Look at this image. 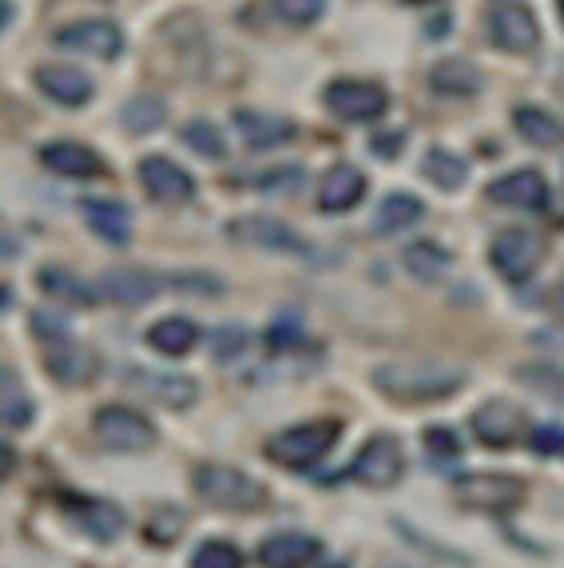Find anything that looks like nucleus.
<instances>
[{"mask_svg": "<svg viewBox=\"0 0 564 568\" xmlns=\"http://www.w3.org/2000/svg\"><path fill=\"white\" fill-rule=\"evenodd\" d=\"M374 386L402 406H433L465 386V369L450 362H386L374 369Z\"/></svg>", "mask_w": 564, "mask_h": 568, "instance_id": "1", "label": "nucleus"}, {"mask_svg": "<svg viewBox=\"0 0 564 568\" xmlns=\"http://www.w3.org/2000/svg\"><path fill=\"white\" fill-rule=\"evenodd\" d=\"M191 485H195L199 501L223 513H259L271 505V489H266L263 481H254L251 474H243V469L223 465V462L199 465Z\"/></svg>", "mask_w": 564, "mask_h": 568, "instance_id": "2", "label": "nucleus"}, {"mask_svg": "<svg viewBox=\"0 0 564 568\" xmlns=\"http://www.w3.org/2000/svg\"><path fill=\"white\" fill-rule=\"evenodd\" d=\"M342 417H322V422H302V426L279 429V434L266 442V457L274 465H286V469H311L314 462L339 446L342 437Z\"/></svg>", "mask_w": 564, "mask_h": 568, "instance_id": "3", "label": "nucleus"}, {"mask_svg": "<svg viewBox=\"0 0 564 568\" xmlns=\"http://www.w3.org/2000/svg\"><path fill=\"white\" fill-rule=\"evenodd\" d=\"M453 501L485 517H508L525 505V481L513 474H465L453 481Z\"/></svg>", "mask_w": 564, "mask_h": 568, "instance_id": "4", "label": "nucleus"}, {"mask_svg": "<svg viewBox=\"0 0 564 568\" xmlns=\"http://www.w3.org/2000/svg\"><path fill=\"white\" fill-rule=\"evenodd\" d=\"M92 429L115 454H143V449H151L160 442V429L132 406H100L92 417Z\"/></svg>", "mask_w": 564, "mask_h": 568, "instance_id": "5", "label": "nucleus"}, {"mask_svg": "<svg viewBox=\"0 0 564 568\" xmlns=\"http://www.w3.org/2000/svg\"><path fill=\"white\" fill-rule=\"evenodd\" d=\"M350 481L366 485V489H394L405 477V449L394 434L370 437L362 454L354 457V465L346 469Z\"/></svg>", "mask_w": 564, "mask_h": 568, "instance_id": "6", "label": "nucleus"}, {"mask_svg": "<svg viewBox=\"0 0 564 568\" xmlns=\"http://www.w3.org/2000/svg\"><path fill=\"white\" fill-rule=\"evenodd\" d=\"M490 258H493V271H497L501 278L521 286L536 275V266H541V258H545V239L528 227H508L493 239Z\"/></svg>", "mask_w": 564, "mask_h": 568, "instance_id": "7", "label": "nucleus"}, {"mask_svg": "<svg viewBox=\"0 0 564 568\" xmlns=\"http://www.w3.org/2000/svg\"><path fill=\"white\" fill-rule=\"evenodd\" d=\"M57 501H60V509H64L68 521L84 532V537L100 540V545H112V540L123 532V525H128V517H123L120 505L100 501V497H84V493H60Z\"/></svg>", "mask_w": 564, "mask_h": 568, "instance_id": "8", "label": "nucleus"}, {"mask_svg": "<svg viewBox=\"0 0 564 568\" xmlns=\"http://www.w3.org/2000/svg\"><path fill=\"white\" fill-rule=\"evenodd\" d=\"M226 235L235 239V243H243V246H254V251H282V255H302V258L314 255V246L306 243V239L294 235L286 223H279V219H266V215L231 219Z\"/></svg>", "mask_w": 564, "mask_h": 568, "instance_id": "9", "label": "nucleus"}, {"mask_svg": "<svg viewBox=\"0 0 564 568\" xmlns=\"http://www.w3.org/2000/svg\"><path fill=\"white\" fill-rule=\"evenodd\" d=\"M326 108L339 120L350 123H370L377 115H386L390 95L382 84H370V80H334L326 88Z\"/></svg>", "mask_w": 564, "mask_h": 568, "instance_id": "10", "label": "nucleus"}, {"mask_svg": "<svg viewBox=\"0 0 564 568\" xmlns=\"http://www.w3.org/2000/svg\"><path fill=\"white\" fill-rule=\"evenodd\" d=\"M525 409L513 406L508 398H490L485 406L473 414V434L481 446L490 449H513L525 434Z\"/></svg>", "mask_w": 564, "mask_h": 568, "instance_id": "11", "label": "nucleus"}, {"mask_svg": "<svg viewBox=\"0 0 564 568\" xmlns=\"http://www.w3.org/2000/svg\"><path fill=\"white\" fill-rule=\"evenodd\" d=\"M57 48L88 52L95 60H115L123 52V32L112 20H75L57 32Z\"/></svg>", "mask_w": 564, "mask_h": 568, "instance_id": "12", "label": "nucleus"}, {"mask_svg": "<svg viewBox=\"0 0 564 568\" xmlns=\"http://www.w3.org/2000/svg\"><path fill=\"white\" fill-rule=\"evenodd\" d=\"M160 286H168V278L151 275V271H140V266H120V271H108L100 283L92 286L95 298H108V303L120 306H148Z\"/></svg>", "mask_w": 564, "mask_h": 568, "instance_id": "13", "label": "nucleus"}, {"mask_svg": "<svg viewBox=\"0 0 564 568\" xmlns=\"http://www.w3.org/2000/svg\"><path fill=\"white\" fill-rule=\"evenodd\" d=\"M132 389L143 398L160 402L163 409H191L199 402V382L188 374H155V369H128Z\"/></svg>", "mask_w": 564, "mask_h": 568, "instance_id": "14", "label": "nucleus"}, {"mask_svg": "<svg viewBox=\"0 0 564 568\" xmlns=\"http://www.w3.org/2000/svg\"><path fill=\"white\" fill-rule=\"evenodd\" d=\"M493 203L501 207H521V211H545L548 207V183L541 171L525 168V171H508L501 180H493L485 187Z\"/></svg>", "mask_w": 564, "mask_h": 568, "instance_id": "15", "label": "nucleus"}, {"mask_svg": "<svg viewBox=\"0 0 564 568\" xmlns=\"http://www.w3.org/2000/svg\"><path fill=\"white\" fill-rule=\"evenodd\" d=\"M319 557H322V540L299 529L274 532V537H266L263 545H259L263 568H311V565H319Z\"/></svg>", "mask_w": 564, "mask_h": 568, "instance_id": "16", "label": "nucleus"}, {"mask_svg": "<svg viewBox=\"0 0 564 568\" xmlns=\"http://www.w3.org/2000/svg\"><path fill=\"white\" fill-rule=\"evenodd\" d=\"M140 183L155 203H188L195 195V180L179 163L163 160V155L140 160Z\"/></svg>", "mask_w": 564, "mask_h": 568, "instance_id": "17", "label": "nucleus"}, {"mask_svg": "<svg viewBox=\"0 0 564 568\" xmlns=\"http://www.w3.org/2000/svg\"><path fill=\"white\" fill-rule=\"evenodd\" d=\"M490 29H493L497 48H505V52H533L536 40H541L536 17L525 4H497V9L490 12Z\"/></svg>", "mask_w": 564, "mask_h": 568, "instance_id": "18", "label": "nucleus"}, {"mask_svg": "<svg viewBox=\"0 0 564 568\" xmlns=\"http://www.w3.org/2000/svg\"><path fill=\"white\" fill-rule=\"evenodd\" d=\"M44 369L60 382V386H88L95 374V358L84 351V346H75L72 338L44 342Z\"/></svg>", "mask_w": 564, "mask_h": 568, "instance_id": "19", "label": "nucleus"}, {"mask_svg": "<svg viewBox=\"0 0 564 568\" xmlns=\"http://www.w3.org/2000/svg\"><path fill=\"white\" fill-rule=\"evenodd\" d=\"M40 163L48 171H57V175H68V180H95V175H104V160L84 148V143H72V140H60V143H48L40 148Z\"/></svg>", "mask_w": 564, "mask_h": 568, "instance_id": "20", "label": "nucleus"}, {"mask_svg": "<svg viewBox=\"0 0 564 568\" xmlns=\"http://www.w3.org/2000/svg\"><path fill=\"white\" fill-rule=\"evenodd\" d=\"M37 88L44 95H52L57 104L64 108H80L92 100V77L88 72H80V68L72 64H44L37 68Z\"/></svg>", "mask_w": 564, "mask_h": 568, "instance_id": "21", "label": "nucleus"}, {"mask_svg": "<svg viewBox=\"0 0 564 568\" xmlns=\"http://www.w3.org/2000/svg\"><path fill=\"white\" fill-rule=\"evenodd\" d=\"M235 128H239V135H243L246 148H254V152L282 148V143H291L294 132H299L291 120H282V115H266V112H251V108H239Z\"/></svg>", "mask_w": 564, "mask_h": 568, "instance_id": "22", "label": "nucleus"}, {"mask_svg": "<svg viewBox=\"0 0 564 568\" xmlns=\"http://www.w3.org/2000/svg\"><path fill=\"white\" fill-rule=\"evenodd\" d=\"M366 195V175L354 168V163H339V168L326 171V180H322V211L330 215H342V211L357 207Z\"/></svg>", "mask_w": 564, "mask_h": 568, "instance_id": "23", "label": "nucleus"}, {"mask_svg": "<svg viewBox=\"0 0 564 568\" xmlns=\"http://www.w3.org/2000/svg\"><path fill=\"white\" fill-rule=\"evenodd\" d=\"M80 211H84L88 227L104 239V243L123 246L128 239H132V211L123 207V203H115V200H84V203H80Z\"/></svg>", "mask_w": 564, "mask_h": 568, "instance_id": "24", "label": "nucleus"}, {"mask_svg": "<svg viewBox=\"0 0 564 568\" xmlns=\"http://www.w3.org/2000/svg\"><path fill=\"white\" fill-rule=\"evenodd\" d=\"M203 338V331H199L191 318H183V314H171V318H160V323L148 331V346L151 351L168 354V358H183V354H191V346Z\"/></svg>", "mask_w": 564, "mask_h": 568, "instance_id": "25", "label": "nucleus"}, {"mask_svg": "<svg viewBox=\"0 0 564 568\" xmlns=\"http://www.w3.org/2000/svg\"><path fill=\"white\" fill-rule=\"evenodd\" d=\"M425 215V203L417 200V195H410V191H394V195H386L382 200V207H377L374 215V235H397V231L414 227L417 219Z\"/></svg>", "mask_w": 564, "mask_h": 568, "instance_id": "26", "label": "nucleus"}, {"mask_svg": "<svg viewBox=\"0 0 564 568\" xmlns=\"http://www.w3.org/2000/svg\"><path fill=\"white\" fill-rule=\"evenodd\" d=\"M430 88L453 100H465V95L481 92V72L465 60H442V64L430 68Z\"/></svg>", "mask_w": 564, "mask_h": 568, "instance_id": "27", "label": "nucleus"}, {"mask_svg": "<svg viewBox=\"0 0 564 568\" xmlns=\"http://www.w3.org/2000/svg\"><path fill=\"white\" fill-rule=\"evenodd\" d=\"M32 414H37V406H32V398L20 386L17 369L0 366V422L12 429H29Z\"/></svg>", "mask_w": 564, "mask_h": 568, "instance_id": "28", "label": "nucleus"}, {"mask_svg": "<svg viewBox=\"0 0 564 568\" xmlns=\"http://www.w3.org/2000/svg\"><path fill=\"white\" fill-rule=\"evenodd\" d=\"M402 263H405V271L417 278V283H437V278L450 271V251L445 246H437V243H430V239H422V243H410L402 251Z\"/></svg>", "mask_w": 564, "mask_h": 568, "instance_id": "29", "label": "nucleus"}, {"mask_svg": "<svg viewBox=\"0 0 564 568\" xmlns=\"http://www.w3.org/2000/svg\"><path fill=\"white\" fill-rule=\"evenodd\" d=\"M422 175L430 183H437L442 191H457L461 183L470 180V163L461 160L457 152H445V148H433L422 163Z\"/></svg>", "mask_w": 564, "mask_h": 568, "instance_id": "30", "label": "nucleus"}, {"mask_svg": "<svg viewBox=\"0 0 564 568\" xmlns=\"http://www.w3.org/2000/svg\"><path fill=\"white\" fill-rule=\"evenodd\" d=\"M37 283L44 286V291L52 294V298H64V303H75V306H92V303H100L92 286L80 283V278H72V275L64 271V266H40Z\"/></svg>", "mask_w": 564, "mask_h": 568, "instance_id": "31", "label": "nucleus"}, {"mask_svg": "<svg viewBox=\"0 0 564 568\" xmlns=\"http://www.w3.org/2000/svg\"><path fill=\"white\" fill-rule=\"evenodd\" d=\"M513 123H517V132L528 143H536V148H556L561 143V120L541 112V108H528V104L513 108Z\"/></svg>", "mask_w": 564, "mask_h": 568, "instance_id": "32", "label": "nucleus"}, {"mask_svg": "<svg viewBox=\"0 0 564 568\" xmlns=\"http://www.w3.org/2000/svg\"><path fill=\"white\" fill-rule=\"evenodd\" d=\"M163 120H168V108H163L160 95H135V100H128V104H123V112H120V123L135 135L155 132Z\"/></svg>", "mask_w": 564, "mask_h": 568, "instance_id": "33", "label": "nucleus"}, {"mask_svg": "<svg viewBox=\"0 0 564 568\" xmlns=\"http://www.w3.org/2000/svg\"><path fill=\"white\" fill-rule=\"evenodd\" d=\"M183 529H188V513L183 509H175V505H160V509L151 513L148 517V540L155 545V549H163V545H171V540H179L183 537Z\"/></svg>", "mask_w": 564, "mask_h": 568, "instance_id": "34", "label": "nucleus"}, {"mask_svg": "<svg viewBox=\"0 0 564 568\" xmlns=\"http://www.w3.org/2000/svg\"><path fill=\"white\" fill-rule=\"evenodd\" d=\"M243 552H239V545H231V540L223 537H211L203 540L195 552H191V568H243Z\"/></svg>", "mask_w": 564, "mask_h": 568, "instance_id": "35", "label": "nucleus"}, {"mask_svg": "<svg viewBox=\"0 0 564 568\" xmlns=\"http://www.w3.org/2000/svg\"><path fill=\"white\" fill-rule=\"evenodd\" d=\"M179 135H183V143H188L195 155H208V160H223V155H226L223 135H219L215 123H208V120L183 123V132H179Z\"/></svg>", "mask_w": 564, "mask_h": 568, "instance_id": "36", "label": "nucleus"}, {"mask_svg": "<svg viewBox=\"0 0 564 568\" xmlns=\"http://www.w3.org/2000/svg\"><path fill=\"white\" fill-rule=\"evenodd\" d=\"M271 12L286 29H311L314 20L326 12V0H271Z\"/></svg>", "mask_w": 564, "mask_h": 568, "instance_id": "37", "label": "nucleus"}, {"mask_svg": "<svg viewBox=\"0 0 564 568\" xmlns=\"http://www.w3.org/2000/svg\"><path fill=\"white\" fill-rule=\"evenodd\" d=\"M422 442H425V454H430L437 465H450V462H457V457L465 454V449H461V437L453 434V429H445V426L425 429Z\"/></svg>", "mask_w": 564, "mask_h": 568, "instance_id": "38", "label": "nucleus"}, {"mask_svg": "<svg viewBox=\"0 0 564 568\" xmlns=\"http://www.w3.org/2000/svg\"><path fill=\"white\" fill-rule=\"evenodd\" d=\"M246 342H251L246 326L226 323V326H219V331L211 334V351H215V358H219V362H231V358H239V354L246 351Z\"/></svg>", "mask_w": 564, "mask_h": 568, "instance_id": "39", "label": "nucleus"}, {"mask_svg": "<svg viewBox=\"0 0 564 568\" xmlns=\"http://www.w3.org/2000/svg\"><path fill=\"white\" fill-rule=\"evenodd\" d=\"M32 334L44 342H60V338H72L68 331V318L57 311H32Z\"/></svg>", "mask_w": 564, "mask_h": 568, "instance_id": "40", "label": "nucleus"}, {"mask_svg": "<svg viewBox=\"0 0 564 568\" xmlns=\"http://www.w3.org/2000/svg\"><path fill=\"white\" fill-rule=\"evenodd\" d=\"M266 342H271V351H274V354H291V351H299L302 326L294 323V318H279V323H271V331H266Z\"/></svg>", "mask_w": 564, "mask_h": 568, "instance_id": "41", "label": "nucleus"}, {"mask_svg": "<svg viewBox=\"0 0 564 568\" xmlns=\"http://www.w3.org/2000/svg\"><path fill=\"white\" fill-rule=\"evenodd\" d=\"M528 446H533L536 457H556V454H561V446H564L561 426H553V422H548V426H536L533 429V442H528Z\"/></svg>", "mask_w": 564, "mask_h": 568, "instance_id": "42", "label": "nucleus"}, {"mask_svg": "<svg viewBox=\"0 0 564 568\" xmlns=\"http://www.w3.org/2000/svg\"><path fill=\"white\" fill-rule=\"evenodd\" d=\"M402 143H405V135L397 132V135H377L374 148H377L382 155H394V152H402Z\"/></svg>", "mask_w": 564, "mask_h": 568, "instance_id": "43", "label": "nucleus"}, {"mask_svg": "<svg viewBox=\"0 0 564 568\" xmlns=\"http://www.w3.org/2000/svg\"><path fill=\"white\" fill-rule=\"evenodd\" d=\"M17 255H20V243L12 235H4V231H0V263H12Z\"/></svg>", "mask_w": 564, "mask_h": 568, "instance_id": "44", "label": "nucleus"}, {"mask_svg": "<svg viewBox=\"0 0 564 568\" xmlns=\"http://www.w3.org/2000/svg\"><path fill=\"white\" fill-rule=\"evenodd\" d=\"M12 462H17V454H12V449L4 446V442H0V474H4V469H9Z\"/></svg>", "mask_w": 564, "mask_h": 568, "instance_id": "45", "label": "nucleus"}, {"mask_svg": "<svg viewBox=\"0 0 564 568\" xmlns=\"http://www.w3.org/2000/svg\"><path fill=\"white\" fill-rule=\"evenodd\" d=\"M9 20H12V4H9V0H0V29H4Z\"/></svg>", "mask_w": 564, "mask_h": 568, "instance_id": "46", "label": "nucleus"}, {"mask_svg": "<svg viewBox=\"0 0 564 568\" xmlns=\"http://www.w3.org/2000/svg\"><path fill=\"white\" fill-rule=\"evenodd\" d=\"M410 4H433V0H410Z\"/></svg>", "mask_w": 564, "mask_h": 568, "instance_id": "47", "label": "nucleus"}, {"mask_svg": "<svg viewBox=\"0 0 564 568\" xmlns=\"http://www.w3.org/2000/svg\"><path fill=\"white\" fill-rule=\"evenodd\" d=\"M394 568H402V565H394Z\"/></svg>", "mask_w": 564, "mask_h": 568, "instance_id": "48", "label": "nucleus"}]
</instances>
